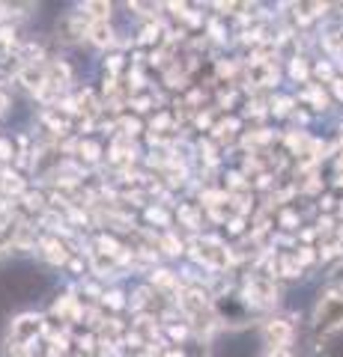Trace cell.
<instances>
[{
	"label": "cell",
	"instance_id": "cell-1",
	"mask_svg": "<svg viewBox=\"0 0 343 357\" xmlns=\"http://www.w3.org/2000/svg\"><path fill=\"white\" fill-rule=\"evenodd\" d=\"M314 321H316V331H323V333L343 331V295L319 298V304L314 310Z\"/></svg>",
	"mask_w": 343,
	"mask_h": 357
},
{
	"label": "cell",
	"instance_id": "cell-2",
	"mask_svg": "<svg viewBox=\"0 0 343 357\" xmlns=\"http://www.w3.org/2000/svg\"><path fill=\"white\" fill-rule=\"evenodd\" d=\"M42 333V319L36 312H21L18 319H13L9 325V337H13L15 345H30Z\"/></svg>",
	"mask_w": 343,
	"mask_h": 357
},
{
	"label": "cell",
	"instance_id": "cell-3",
	"mask_svg": "<svg viewBox=\"0 0 343 357\" xmlns=\"http://www.w3.org/2000/svg\"><path fill=\"white\" fill-rule=\"evenodd\" d=\"M263 337L269 340L272 349H284L286 342H290L293 337V328L286 325L284 319H272V321H265V328H263Z\"/></svg>",
	"mask_w": 343,
	"mask_h": 357
},
{
	"label": "cell",
	"instance_id": "cell-4",
	"mask_svg": "<svg viewBox=\"0 0 343 357\" xmlns=\"http://www.w3.org/2000/svg\"><path fill=\"white\" fill-rule=\"evenodd\" d=\"M18 81L24 86H30V89H39L42 84H45V66H39V69H36V63L24 66V72L18 75Z\"/></svg>",
	"mask_w": 343,
	"mask_h": 357
},
{
	"label": "cell",
	"instance_id": "cell-5",
	"mask_svg": "<svg viewBox=\"0 0 343 357\" xmlns=\"http://www.w3.org/2000/svg\"><path fill=\"white\" fill-rule=\"evenodd\" d=\"M90 39L96 45H110L114 42V33H110L108 21H96V24H90Z\"/></svg>",
	"mask_w": 343,
	"mask_h": 357
},
{
	"label": "cell",
	"instance_id": "cell-6",
	"mask_svg": "<svg viewBox=\"0 0 343 357\" xmlns=\"http://www.w3.org/2000/svg\"><path fill=\"white\" fill-rule=\"evenodd\" d=\"M0 185H3V194H21L24 191V182H21L15 173H9V170L0 173Z\"/></svg>",
	"mask_w": 343,
	"mask_h": 357
},
{
	"label": "cell",
	"instance_id": "cell-7",
	"mask_svg": "<svg viewBox=\"0 0 343 357\" xmlns=\"http://www.w3.org/2000/svg\"><path fill=\"white\" fill-rule=\"evenodd\" d=\"M84 13L93 18V24H96V21H108V15H110V3H87V6H84Z\"/></svg>",
	"mask_w": 343,
	"mask_h": 357
},
{
	"label": "cell",
	"instance_id": "cell-8",
	"mask_svg": "<svg viewBox=\"0 0 343 357\" xmlns=\"http://www.w3.org/2000/svg\"><path fill=\"white\" fill-rule=\"evenodd\" d=\"M9 152H13V146H9V143H3V140H0V158H9Z\"/></svg>",
	"mask_w": 343,
	"mask_h": 357
},
{
	"label": "cell",
	"instance_id": "cell-9",
	"mask_svg": "<svg viewBox=\"0 0 343 357\" xmlns=\"http://www.w3.org/2000/svg\"><path fill=\"white\" fill-rule=\"evenodd\" d=\"M269 357H290V354H286L284 349H272V354H269Z\"/></svg>",
	"mask_w": 343,
	"mask_h": 357
}]
</instances>
